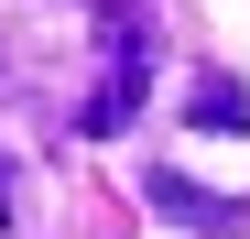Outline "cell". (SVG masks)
Masks as SVG:
<instances>
[{
	"label": "cell",
	"mask_w": 250,
	"mask_h": 239,
	"mask_svg": "<svg viewBox=\"0 0 250 239\" xmlns=\"http://www.w3.org/2000/svg\"><path fill=\"white\" fill-rule=\"evenodd\" d=\"M98 44H109V76H98V98L87 109H76V131H131V120H142V55H152V22L131 11V0H109V11H98Z\"/></svg>",
	"instance_id": "6da1fadb"
},
{
	"label": "cell",
	"mask_w": 250,
	"mask_h": 239,
	"mask_svg": "<svg viewBox=\"0 0 250 239\" xmlns=\"http://www.w3.org/2000/svg\"><path fill=\"white\" fill-rule=\"evenodd\" d=\"M152 207L174 218V228H207V239H218V228H239V218H250L239 196H218V185H185V174H152Z\"/></svg>",
	"instance_id": "7a4b0ae2"
},
{
	"label": "cell",
	"mask_w": 250,
	"mask_h": 239,
	"mask_svg": "<svg viewBox=\"0 0 250 239\" xmlns=\"http://www.w3.org/2000/svg\"><path fill=\"white\" fill-rule=\"evenodd\" d=\"M185 131H250V87L229 65H207L196 87H185Z\"/></svg>",
	"instance_id": "3957f363"
},
{
	"label": "cell",
	"mask_w": 250,
	"mask_h": 239,
	"mask_svg": "<svg viewBox=\"0 0 250 239\" xmlns=\"http://www.w3.org/2000/svg\"><path fill=\"white\" fill-rule=\"evenodd\" d=\"M11 218H22V163L0 152V228H11Z\"/></svg>",
	"instance_id": "277c9868"
}]
</instances>
